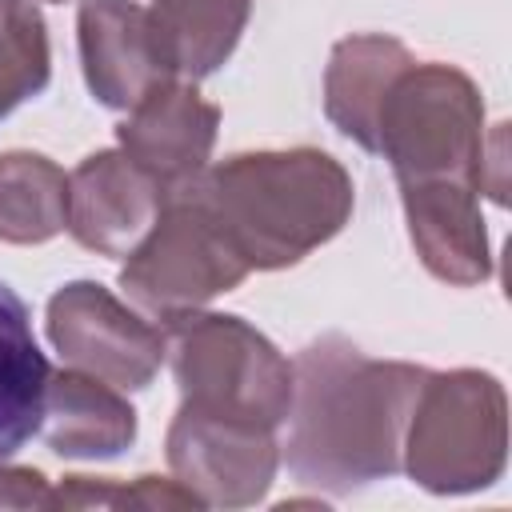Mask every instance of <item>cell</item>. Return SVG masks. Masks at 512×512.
Returning <instances> with one entry per match:
<instances>
[{
    "mask_svg": "<svg viewBox=\"0 0 512 512\" xmlns=\"http://www.w3.org/2000/svg\"><path fill=\"white\" fill-rule=\"evenodd\" d=\"M428 372L408 360H376L340 332L316 336L292 360L280 460L300 484L332 496H352L396 476Z\"/></svg>",
    "mask_w": 512,
    "mask_h": 512,
    "instance_id": "1",
    "label": "cell"
},
{
    "mask_svg": "<svg viewBox=\"0 0 512 512\" xmlns=\"http://www.w3.org/2000/svg\"><path fill=\"white\" fill-rule=\"evenodd\" d=\"M252 272L300 264L352 220L356 184L324 148H260L208 164L188 184Z\"/></svg>",
    "mask_w": 512,
    "mask_h": 512,
    "instance_id": "2",
    "label": "cell"
},
{
    "mask_svg": "<svg viewBox=\"0 0 512 512\" xmlns=\"http://www.w3.org/2000/svg\"><path fill=\"white\" fill-rule=\"evenodd\" d=\"M484 144V96L456 64L412 60L384 92L376 156L392 164L396 184L456 180L480 192Z\"/></svg>",
    "mask_w": 512,
    "mask_h": 512,
    "instance_id": "3",
    "label": "cell"
},
{
    "mask_svg": "<svg viewBox=\"0 0 512 512\" xmlns=\"http://www.w3.org/2000/svg\"><path fill=\"white\" fill-rule=\"evenodd\" d=\"M164 360L172 364L180 400L200 412L272 432L288 420L292 360L244 316L196 308L168 320Z\"/></svg>",
    "mask_w": 512,
    "mask_h": 512,
    "instance_id": "4",
    "label": "cell"
},
{
    "mask_svg": "<svg viewBox=\"0 0 512 512\" xmlns=\"http://www.w3.org/2000/svg\"><path fill=\"white\" fill-rule=\"evenodd\" d=\"M508 464V396L492 372H428L400 452V472L432 496L492 488Z\"/></svg>",
    "mask_w": 512,
    "mask_h": 512,
    "instance_id": "5",
    "label": "cell"
},
{
    "mask_svg": "<svg viewBox=\"0 0 512 512\" xmlns=\"http://www.w3.org/2000/svg\"><path fill=\"white\" fill-rule=\"evenodd\" d=\"M252 268L224 236L204 200L184 184L168 196L152 232L124 256L120 288L152 320H176L220 292L240 288Z\"/></svg>",
    "mask_w": 512,
    "mask_h": 512,
    "instance_id": "6",
    "label": "cell"
},
{
    "mask_svg": "<svg viewBox=\"0 0 512 512\" xmlns=\"http://www.w3.org/2000/svg\"><path fill=\"white\" fill-rule=\"evenodd\" d=\"M44 328L68 368L92 372L120 392L148 388L164 364V328L96 280L56 288L44 308Z\"/></svg>",
    "mask_w": 512,
    "mask_h": 512,
    "instance_id": "7",
    "label": "cell"
},
{
    "mask_svg": "<svg viewBox=\"0 0 512 512\" xmlns=\"http://www.w3.org/2000/svg\"><path fill=\"white\" fill-rule=\"evenodd\" d=\"M164 456L200 508H252L276 480L280 440L272 428L212 416L180 400L164 436Z\"/></svg>",
    "mask_w": 512,
    "mask_h": 512,
    "instance_id": "8",
    "label": "cell"
},
{
    "mask_svg": "<svg viewBox=\"0 0 512 512\" xmlns=\"http://www.w3.org/2000/svg\"><path fill=\"white\" fill-rule=\"evenodd\" d=\"M76 44L88 92L116 112L136 108L152 88L180 76L152 8L136 0H84Z\"/></svg>",
    "mask_w": 512,
    "mask_h": 512,
    "instance_id": "9",
    "label": "cell"
},
{
    "mask_svg": "<svg viewBox=\"0 0 512 512\" xmlns=\"http://www.w3.org/2000/svg\"><path fill=\"white\" fill-rule=\"evenodd\" d=\"M168 196L120 148H100L68 172V232L80 248L124 260L152 232Z\"/></svg>",
    "mask_w": 512,
    "mask_h": 512,
    "instance_id": "10",
    "label": "cell"
},
{
    "mask_svg": "<svg viewBox=\"0 0 512 512\" xmlns=\"http://www.w3.org/2000/svg\"><path fill=\"white\" fill-rule=\"evenodd\" d=\"M216 132L220 108L196 88V80L176 76L128 108V116L116 124V144L132 164L176 192L208 168Z\"/></svg>",
    "mask_w": 512,
    "mask_h": 512,
    "instance_id": "11",
    "label": "cell"
},
{
    "mask_svg": "<svg viewBox=\"0 0 512 512\" xmlns=\"http://www.w3.org/2000/svg\"><path fill=\"white\" fill-rule=\"evenodd\" d=\"M400 204L408 240L436 280L452 288H476L492 276L488 224L480 212V192L472 184H400Z\"/></svg>",
    "mask_w": 512,
    "mask_h": 512,
    "instance_id": "12",
    "label": "cell"
},
{
    "mask_svg": "<svg viewBox=\"0 0 512 512\" xmlns=\"http://www.w3.org/2000/svg\"><path fill=\"white\" fill-rule=\"evenodd\" d=\"M136 408L128 396L80 368L48 372L40 440L64 460H116L136 444Z\"/></svg>",
    "mask_w": 512,
    "mask_h": 512,
    "instance_id": "13",
    "label": "cell"
},
{
    "mask_svg": "<svg viewBox=\"0 0 512 512\" xmlns=\"http://www.w3.org/2000/svg\"><path fill=\"white\" fill-rule=\"evenodd\" d=\"M412 60L416 56L384 32H356L336 40L324 68V116L332 128L364 152H376V112L392 80Z\"/></svg>",
    "mask_w": 512,
    "mask_h": 512,
    "instance_id": "14",
    "label": "cell"
},
{
    "mask_svg": "<svg viewBox=\"0 0 512 512\" xmlns=\"http://www.w3.org/2000/svg\"><path fill=\"white\" fill-rule=\"evenodd\" d=\"M48 372L28 304L0 280V460L16 456L40 432Z\"/></svg>",
    "mask_w": 512,
    "mask_h": 512,
    "instance_id": "15",
    "label": "cell"
},
{
    "mask_svg": "<svg viewBox=\"0 0 512 512\" xmlns=\"http://www.w3.org/2000/svg\"><path fill=\"white\" fill-rule=\"evenodd\" d=\"M68 228V172L44 152H0V240L44 244Z\"/></svg>",
    "mask_w": 512,
    "mask_h": 512,
    "instance_id": "16",
    "label": "cell"
},
{
    "mask_svg": "<svg viewBox=\"0 0 512 512\" xmlns=\"http://www.w3.org/2000/svg\"><path fill=\"white\" fill-rule=\"evenodd\" d=\"M256 0H152V16L164 32V44L184 80H204L220 72L248 20Z\"/></svg>",
    "mask_w": 512,
    "mask_h": 512,
    "instance_id": "17",
    "label": "cell"
},
{
    "mask_svg": "<svg viewBox=\"0 0 512 512\" xmlns=\"http://www.w3.org/2000/svg\"><path fill=\"white\" fill-rule=\"evenodd\" d=\"M52 80L48 24L36 0H0V120Z\"/></svg>",
    "mask_w": 512,
    "mask_h": 512,
    "instance_id": "18",
    "label": "cell"
},
{
    "mask_svg": "<svg viewBox=\"0 0 512 512\" xmlns=\"http://www.w3.org/2000/svg\"><path fill=\"white\" fill-rule=\"evenodd\" d=\"M52 508H144V512H164V508H200V500L172 476H136V480H116V476H64L52 488Z\"/></svg>",
    "mask_w": 512,
    "mask_h": 512,
    "instance_id": "19",
    "label": "cell"
},
{
    "mask_svg": "<svg viewBox=\"0 0 512 512\" xmlns=\"http://www.w3.org/2000/svg\"><path fill=\"white\" fill-rule=\"evenodd\" d=\"M0 508H52V484L40 468L0 460Z\"/></svg>",
    "mask_w": 512,
    "mask_h": 512,
    "instance_id": "20",
    "label": "cell"
},
{
    "mask_svg": "<svg viewBox=\"0 0 512 512\" xmlns=\"http://www.w3.org/2000/svg\"><path fill=\"white\" fill-rule=\"evenodd\" d=\"M52 4H64V0H52Z\"/></svg>",
    "mask_w": 512,
    "mask_h": 512,
    "instance_id": "21",
    "label": "cell"
}]
</instances>
